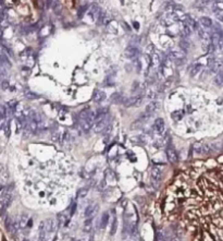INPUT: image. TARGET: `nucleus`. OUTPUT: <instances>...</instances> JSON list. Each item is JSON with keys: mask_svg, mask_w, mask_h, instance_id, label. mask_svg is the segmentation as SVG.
<instances>
[{"mask_svg": "<svg viewBox=\"0 0 223 241\" xmlns=\"http://www.w3.org/2000/svg\"><path fill=\"white\" fill-rule=\"evenodd\" d=\"M108 123H109L108 117H107V116H104V117H101V118H98V119L94 122L92 129L95 133H101Z\"/></svg>", "mask_w": 223, "mask_h": 241, "instance_id": "1", "label": "nucleus"}, {"mask_svg": "<svg viewBox=\"0 0 223 241\" xmlns=\"http://www.w3.org/2000/svg\"><path fill=\"white\" fill-rule=\"evenodd\" d=\"M99 211V205L98 204H90L85 209L84 211V216L85 219L86 218H94L96 216V214Z\"/></svg>", "mask_w": 223, "mask_h": 241, "instance_id": "2", "label": "nucleus"}, {"mask_svg": "<svg viewBox=\"0 0 223 241\" xmlns=\"http://www.w3.org/2000/svg\"><path fill=\"white\" fill-rule=\"evenodd\" d=\"M152 129L156 133L158 134H163V132L166 131V123H164V120L162 118H157L155 120L154 124H152Z\"/></svg>", "mask_w": 223, "mask_h": 241, "instance_id": "3", "label": "nucleus"}, {"mask_svg": "<svg viewBox=\"0 0 223 241\" xmlns=\"http://www.w3.org/2000/svg\"><path fill=\"white\" fill-rule=\"evenodd\" d=\"M162 179V169L158 166H155L151 169V181L156 184H159Z\"/></svg>", "mask_w": 223, "mask_h": 241, "instance_id": "4", "label": "nucleus"}, {"mask_svg": "<svg viewBox=\"0 0 223 241\" xmlns=\"http://www.w3.org/2000/svg\"><path fill=\"white\" fill-rule=\"evenodd\" d=\"M138 55H139L138 48L133 45H130L129 47H126V49L124 50V56L126 58H129V59H136V58H138Z\"/></svg>", "mask_w": 223, "mask_h": 241, "instance_id": "5", "label": "nucleus"}, {"mask_svg": "<svg viewBox=\"0 0 223 241\" xmlns=\"http://www.w3.org/2000/svg\"><path fill=\"white\" fill-rule=\"evenodd\" d=\"M144 100V97L139 95V96H134L132 98H129V100H124L123 104L125 107H133V106H141V103Z\"/></svg>", "mask_w": 223, "mask_h": 241, "instance_id": "6", "label": "nucleus"}, {"mask_svg": "<svg viewBox=\"0 0 223 241\" xmlns=\"http://www.w3.org/2000/svg\"><path fill=\"white\" fill-rule=\"evenodd\" d=\"M166 157H168L169 162L172 163V164H176L178 162V156H177V153L176 151L173 149L172 146H169L166 147Z\"/></svg>", "mask_w": 223, "mask_h": 241, "instance_id": "7", "label": "nucleus"}, {"mask_svg": "<svg viewBox=\"0 0 223 241\" xmlns=\"http://www.w3.org/2000/svg\"><path fill=\"white\" fill-rule=\"evenodd\" d=\"M107 98L106 93L101 90H95L94 94H93V100L95 103H101Z\"/></svg>", "mask_w": 223, "mask_h": 241, "instance_id": "8", "label": "nucleus"}, {"mask_svg": "<svg viewBox=\"0 0 223 241\" xmlns=\"http://www.w3.org/2000/svg\"><path fill=\"white\" fill-rule=\"evenodd\" d=\"M184 57V54H182L181 51H176V50H171V51H169L168 56L166 58L170 59L171 61H175L177 59H183Z\"/></svg>", "mask_w": 223, "mask_h": 241, "instance_id": "9", "label": "nucleus"}, {"mask_svg": "<svg viewBox=\"0 0 223 241\" xmlns=\"http://www.w3.org/2000/svg\"><path fill=\"white\" fill-rule=\"evenodd\" d=\"M45 225H46V231H47V234L53 232V231L56 230V228L58 227L57 223H56L53 219H47V220L45 221Z\"/></svg>", "mask_w": 223, "mask_h": 241, "instance_id": "10", "label": "nucleus"}, {"mask_svg": "<svg viewBox=\"0 0 223 241\" xmlns=\"http://www.w3.org/2000/svg\"><path fill=\"white\" fill-rule=\"evenodd\" d=\"M159 103L156 102V100H152V102H150L148 105L146 106V109H145V111L146 112H149V114H154V112H156L157 110L159 109Z\"/></svg>", "mask_w": 223, "mask_h": 241, "instance_id": "11", "label": "nucleus"}, {"mask_svg": "<svg viewBox=\"0 0 223 241\" xmlns=\"http://www.w3.org/2000/svg\"><path fill=\"white\" fill-rule=\"evenodd\" d=\"M69 223V218L65 216L64 213H60L58 214V227H64Z\"/></svg>", "mask_w": 223, "mask_h": 241, "instance_id": "12", "label": "nucleus"}, {"mask_svg": "<svg viewBox=\"0 0 223 241\" xmlns=\"http://www.w3.org/2000/svg\"><path fill=\"white\" fill-rule=\"evenodd\" d=\"M50 7H51V10L53 11L57 15H59L60 13L62 12V5L58 1V0H53Z\"/></svg>", "mask_w": 223, "mask_h": 241, "instance_id": "13", "label": "nucleus"}, {"mask_svg": "<svg viewBox=\"0 0 223 241\" xmlns=\"http://www.w3.org/2000/svg\"><path fill=\"white\" fill-rule=\"evenodd\" d=\"M108 223H109V213L106 212V213H104V215L101 216V218H100V224H99L100 229L106 228L107 225H108Z\"/></svg>", "mask_w": 223, "mask_h": 241, "instance_id": "14", "label": "nucleus"}, {"mask_svg": "<svg viewBox=\"0 0 223 241\" xmlns=\"http://www.w3.org/2000/svg\"><path fill=\"white\" fill-rule=\"evenodd\" d=\"M93 229V218H86L84 221V227H83V230L85 232H90Z\"/></svg>", "mask_w": 223, "mask_h": 241, "instance_id": "15", "label": "nucleus"}, {"mask_svg": "<svg viewBox=\"0 0 223 241\" xmlns=\"http://www.w3.org/2000/svg\"><path fill=\"white\" fill-rule=\"evenodd\" d=\"M144 122L141 121V120H139V119H136L135 121L133 122V123L131 124V130H139V129H141L143 128V126H144Z\"/></svg>", "mask_w": 223, "mask_h": 241, "instance_id": "16", "label": "nucleus"}, {"mask_svg": "<svg viewBox=\"0 0 223 241\" xmlns=\"http://www.w3.org/2000/svg\"><path fill=\"white\" fill-rule=\"evenodd\" d=\"M170 85H171V80H166V81H164L163 83H161L160 84V86H159L158 91L159 92H164V91H166L170 87Z\"/></svg>", "mask_w": 223, "mask_h": 241, "instance_id": "17", "label": "nucleus"}, {"mask_svg": "<svg viewBox=\"0 0 223 241\" xmlns=\"http://www.w3.org/2000/svg\"><path fill=\"white\" fill-rule=\"evenodd\" d=\"M33 135L34 134H33V132L30 130V128H28L27 126H25V128L23 129V137H24L25 140H30Z\"/></svg>", "mask_w": 223, "mask_h": 241, "instance_id": "18", "label": "nucleus"}, {"mask_svg": "<svg viewBox=\"0 0 223 241\" xmlns=\"http://www.w3.org/2000/svg\"><path fill=\"white\" fill-rule=\"evenodd\" d=\"M27 220H28V217L26 215H22L19 219V225H20L21 228H24L25 226H27Z\"/></svg>", "mask_w": 223, "mask_h": 241, "instance_id": "19", "label": "nucleus"}, {"mask_svg": "<svg viewBox=\"0 0 223 241\" xmlns=\"http://www.w3.org/2000/svg\"><path fill=\"white\" fill-rule=\"evenodd\" d=\"M88 115H89V110H82V111L79 114V121H83V120H86L88 118Z\"/></svg>", "mask_w": 223, "mask_h": 241, "instance_id": "20", "label": "nucleus"}, {"mask_svg": "<svg viewBox=\"0 0 223 241\" xmlns=\"http://www.w3.org/2000/svg\"><path fill=\"white\" fill-rule=\"evenodd\" d=\"M107 26H108V31L110 33H112V34H117L118 33V25H114L113 23L111 24V22H110Z\"/></svg>", "mask_w": 223, "mask_h": 241, "instance_id": "21", "label": "nucleus"}, {"mask_svg": "<svg viewBox=\"0 0 223 241\" xmlns=\"http://www.w3.org/2000/svg\"><path fill=\"white\" fill-rule=\"evenodd\" d=\"M117 229H118V220L117 218L114 217L113 218V223H112V227H111V230H110V235L113 236L115 232H117Z\"/></svg>", "mask_w": 223, "mask_h": 241, "instance_id": "22", "label": "nucleus"}, {"mask_svg": "<svg viewBox=\"0 0 223 241\" xmlns=\"http://www.w3.org/2000/svg\"><path fill=\"white\" fill-rule=\"evenodd\" d=\"M172 23H173V21H172L171 19H169V17H164L163 20H161V24H162V26H164V28L171 26Z\"/></svg>", "mask_w": 223, "mask_h": 241, "instance_id": "23", "label": "nucleus"}, {"mask_svg": "<svg viewBox=\"0 0 223 241\" xmlns=\"http://www.w3.org/2000/svg\"><path fill=\"white\" fill-rule=\"evenodd\" d=\"M25 97H26L27 100H36V98H38V95L31 92V91H27V92L25 93Z\"/></svg>", "mask_w": 223, "mask_h": 241, "instance_id": "24", "label": "nucleus"}, {"mask_svg": "<svg viewBox=\"0 0 223 241\" xmlns=\"http://www.w3.org/2000/svg\"><path fill=\"white\" fill-rule=\"evenodd\" d=\"M180 47H181L182 49H183L184 51L186 52V50H187V49L189 48V43H187L185 40H182L181 43H180Z\"/></svg>", "mask_w": 223, "mask_h": 241, "instance_id": "25", "label": "nucleus"}, {"mask_svg": "<svg viewBox=\"0 0 223 241\" xmlns=\"http://www.w3.org/2000/svg\"><path fill=\"white\" fill-rule=\"evenodd\" d=\"M111 130H112V124L110 123H108L106 126V128L104 129V131H102V133H104V135H109L110 134V132H111Z\"/></svg>", "mask_w": 223, "mask_h": 241, "instance_id": "26", "label": "nucleus"}, {"mask_svg": "<svg viewBox=\"0 0 223 241\" xmlns=\"http://www.w3.org/2000/svg\"><path fill=\"white\" fill-rule=\"evenodd\" d=\"M60 137H61V133H60V132H52L51 140L53 142H58V141H60Z\"/></svg>", "mask_w": 223, "mask_h": 241, "instance_id": "27", "label": "nucleus"}, {"mask_svg": "<svg viewBox=\"0 0 223 241\" xmlns=\"http://www.w3.org/2000/svg\"><path fill=\"white\" fill-rule=\"evenodd\" d=\"M146 50H147V54L151 56V55H154L155 54V50L156 49H155V46L152 45V44H149V45L146 47Z\"/></svg>", "mask_w": 223, "mask_h": 241, "instance_id": "28", "label": "nucleus"}, {"mask_svg": "<svg viewBox=\"0 0 223 241\" xmlns=\"http://www.w3.org/2000/svg\"><path fill=\"white\" fill-rule=\"evenodd\" d=\"M104 84L108 85V86H111V85L114 84V80H113V77H112V75H111V77H107L106 81H104Z\"/></svg>", "mask_w": 223, "mask_h": 241, "instance_id": "29", "label": "nucleus"}, {"mask_svg": "<svg viewBox=\"0 0 223 241\" xmlns=\"http://www.w3.org/2000/svg\"><path fill=\"white\" fill-rule=\"evenodd\" d=\"M201 23H203V26H210L211 25V21L209 20V19H207V17H201Z\"/></svg>", "mask_w": 223, "mask_h": 241, "instance_id": "30", "label": "nucleus"}, {"mask_svg": "<svg viewBox=\"0 0 223 241\" xmlns=\"http://www.w3.org/2000/svg\"><path fill=\"white\" fill-rule=\"evenodd\" d=\"M87 193H88V189H82L79 192V196L81 199H84L85 196L87 195Z\"/></svg>", "mask_w": 223, "mask_h": 241, "instance_id": "31", "label": "nucleus"}, {"mask_svg": "<svg viewBox=\"0 0 223 241\" xmlns=\"http://www.w3.org/2000/svg\"><path fill=\"white\" fill-rule=\"evenodd\" d=\"M198 71H199V67H197V66H196V67H194L193 69H192V71H191V75H192V77H195L196 73L198 72Z\"/></svg>", "mask_w": 223, "mask_h": 241, "instance_id": "32", "label": "nucleus"}, {"mask_svg": "<svg viewBox=\"0 0 223 241\" xmlns=\"http://www.w3.org/2000/svg\"><path fill=\"white\" fill-rule=\"evenodd\" d=\"M145 40H146V36H145V35L144 36H141V37L138 38V43L141 44V45H144L145 43H146Z\"/></svg>", "mask_w": 223, "mask_h": 241, "instance_id": "33", "label": "nucleus"}, {"mask_svg": "<svg viewBox=\"0 0 223 241\" xmlns=\"http://www.w3.org/2000/svg\"><path fill=\"white\" fill-rule=\"evenodd\" d=\"M171 241H183V240H182V239H181V237L177 236V235H176V236L172 237V238H171Z\"/></svg>", "mask_w": 223, "mask_h": 241, "instance_id": "34", "label": "nucleus"}, {"mask_svg": "<svg viewBox=\"0 0 223 241\" xmlns=\"http://www.w3.org/2000/svg\"><path fill=\"white\" fill-rule=\"evenodd\" d=\"M148 97H149V98H157V93H155V92H149Z\"/></svg>", "mask_w": 223, "mask_h": 241, "instance_id": "35", "label": "nucleus"}, {"mask_svg": "<svg viewBox=\"0 0 223 241\" xmlns=\"http://www.w3.org/2000/svg\"><path fill=\"white\" fill-rule=\"evenodd\" d=\"M75 209H76V204L74 203V204L72 205V207H71V216H72V215H74Z\"/></svg>", "mask_w": 223, "mask_h": 241, "instance_id": "36", "label": "nucleus"}, {"mask_svg": "<svg viewBox=\"0 0 223 241\" xmlns=\"http://www.w3.org/2000/svg\"><path fill=\"white\" fill-rule=\"evenodd\" d=\"M9 132H10V124L8 123V128H7V130H5V133H7V135H9Z\"/></svg>", "mask_w": 223, "mask_h": 241, "instance_id": "37", "label": "nucleus"}, {"mask_svg": "<svg viewBox=\"0 0 223 241\" xmlns=\"http://www.w3.org/2000/svg\"><path fill=\"white\" fill-rule=\"evenodd\" d=\"M133 24H134V28H136V30H138V28H139V24H138V23H136V22H134V23H133Z\"/></svg>", "mask_w": 223, "mask_h": 241, "instance_id": "38", "label": "nucleus"}, {"mask_svg": "<svg viewBox=\"0 0 223 241\" xmlns=\"http://www.w3.org/2000/svg\"><path fill=\"white\" fill-rule=\"evenodd\" d=\"M89 241H94V235H90V236H89Z\"/></svg>", "mask_w": 223, "mask_h": 241, "instance_id": "39", "label": "nucleus"}, {"mask_svg": "<svg viewBox=\"0 0 223 241\" xmlns=\"http://www.w3.org/2000/svg\"><path fill=\"white\" fill-rule=\"evenodd\" d=\"M2 189H3V188H2V186H0V192L2 191Z\"/></svg>", "mask_w": 223, "mask_h": 241, "instance_id": "40", "label": "nucleus"}, {"mask_svg": "<svg viewBox=\"0 0 223 241\" xmlns=\"http://www.w3.org/2000/svg\"><path fill=\"white\" fill-rule=\"evenodd\" d=\"M76 241H83V240H82V239H77Z\"/></svg>", "mask_w": 223, "mask_h": 241, "instance_id": "41", "label": "nucleus"}, {"mask_svg": "<svg viewBox=\"0 0 223 241\" xmlns=\"http://www.w3.org/2000/svg\"><path fill=\"white\" fill-rule=\"evenodd\" d=\"M23 241H30V240H23Z\"/></svg>", "mask_w": 223, "mask_h": 241, "instance_id": "42", "label": "nucleus"}, {"mask_svg": "<svg viewBox=\"0 0 223 241\" xmlns=\"http://www.w3.org/2000/svg\"><path fill=\"white\" fill-rule=\"evenodd\" d=\"M100 1H104V0H100Z\"/></svg>", "mask_w": 223, "mask_h": 241, "instance_id": "43", "label": "nucleus"}]
</instances>
